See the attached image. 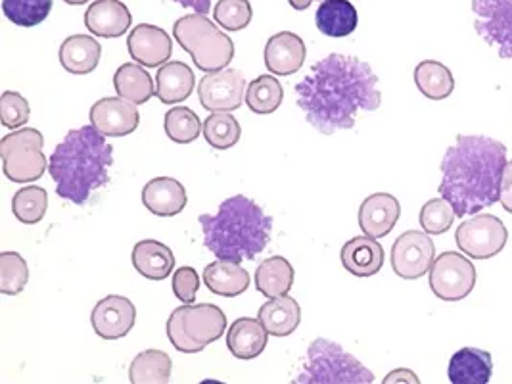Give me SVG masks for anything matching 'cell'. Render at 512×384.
<instances>
[{
    "mask_svg": "<svg viewBox=\"0 0 512 384\" xmlns=\"http://www.w3.org/2000/svg\"><path fill=\"white\" fill-rule=\"evenodd\" d=\"M269 333L263 323L254 317L236 319L227 331V348L236 360H256L267 348Z\"/></svg>",
    "mask_w": 512,
    "mask_h": 384,
    "instance_id": "21",
    "label": "cell"
},
{
    "mask_svg": "<svg viewBox=\"0 0 512 384\" xmlns=\"http://www.w3.org/2000/svg\"><path fill=\"white\" fill-rule=\"evenodd\" d=\"M474 29L497 56L512 60V0H472Z\"/></svg>",
    "mask_w": 512,
    "mask_h": 384,
    "instance_id": "11",
    "label": "cell"
},
{
    "mask_svg": "<svg viewBox=\"0 0 512 384\" xmlns=\"http://www.w3.org/2000/svg\"><path fill=\"white\" fill-rule=\"evenodd\" d=\"M204 231V244L217 260L240 264L256 260L273 231V219L252 198L236 194L227 198L215 214L198 219Z\"/></svg>",
    "mask_w": 512,
    "mask_h": 384,
    "instance_id": "4",
    "label": "cell"
},
{
    "mask_svg": "<svg viewBox=\"0 0 512 384\" xmlns=\"http://www.w3.org/2000/svg\"><path fill=\"white\" fill-rule=\"evenodd\" d=\"M48 208V194L41 187H25L12 198V212L24 225L39 223Z\"/></svg>",
    "mask_w": 512,
    "mask_h": 384,
    "instance_id": "38",
    "label": "cell"
},
{
    "mask_svg": "<svg viewBox=\"0 0 512 384\" xmlns=\"http://www.w3.org/2000/svg\"><path fill=\"white\" fill-rule=\"evenodd\" d=\"M187 189L173 177H156L142 189L144 208L160 217H173L187 208Z\"/></svg>",
    "mask_w": 512,
    "mask_h": 384,
    "instance_id": "20",
    "label": "cell"
},
{
    "mask_svg": "<svg viewBox=\"0 0 512 384\" xmlns=\"http://www.w3.org/2000/svg\"><path fill=\"white\" fill-rule=\"evenodd\" d=\"M284 98V89L277 77L261 75L246 89V104L257 116H267L279 110Z\"/></svg>",
    "mask_w": 512,
    "mask_h": 384,
    "instance_id": "34",
    "label": "cell"
},
{
    "mask_svg": "<svg viewBox=\"0 0 512 384\" xmlns=\"http://www.w3.org/2000/svg\"><path fill=\"white\" fill-rule=\"evenodd\" d=\"M257 319L263 323L267 333L273 336L292 335L302 321V308L292 296L271 298L257 312Z\"/></svg>",
    "mask_w": 512,
    "mask_h": 384,
    "instance_id": "25",
    "label": "cell"
},
{
    "mask_svg": "<svg viewBox=\"0 0 512 384\" xmlns=\"http://www.w3.org/2000/svg\"><path fill=\"white\" fill-rule=\"evenodd\" d=\"M296 98L305 120L323 135L353 129L361 112H374L382 104L373 68L344 54L317 62L296 85Z\"/></svg>",
    "mask_w": 512,
    "mask_h": 384,
    "instance_id": "1",
    "label": "cell"
},
{
    "mask_svg": "<svg viewBox=\"0 0 512 384\" xmlns=\"http://www.w3.org/2000/svg\"><path fill=\"white\" fill-rule=\"evenodd\" d=\"M175 2L185 8L196 10L198 14H208L211 10V0H175Z\"/></svg>",
    "mask_w": 512,
    "mask_h": 384,
    "instance_id": "46",
    "label": "cell"
},
{
    "mask_svg": "<svg viewBox=\"0 0 512 384\" xmlns=\"http://www.w3.org/2000/svg\"><path fill=\"white\" fill-rule=\"evenodd\" d=\"M173 39L187 50L202 72H221L233 62V39L210 22L206 14L196 12L179 18L173 25Z\"/></svg>",
    "mask_w": 512,
    "mask_h": 384,
    "instance_id": "5",
    "label": "cell"
},
{
    "mask_svg": "<svg viewBox=\"0 0 512 384\" xmlns=\"http://www.w3.org/2000/svg\"><path fill=\"white\" fill-rule=\"evenodd\" d=\"M242 129L231 112H211L204 121V137L215 150H229L240 141Z\"/></svg>",
    "mask_w": 512,
    "mask_h": 384,
    "instance_id": "36",
    "label": "cell"
},
{
    "mask_svg": "<svg viewBox=\"0 0 512 384\" xmlns=\"http://www.w3.org/2000/svg\"><path fill=\"white\" fill-rule=\"evenodd\" d=\"M455 217H457V214H455L453 206L443 196L442 198H434V200H428L420 210V227L428 235L438 237V235H443L451 229Z\"/></svg>",
    "mask_w": 512,
    "mask_h": 384,
    "instance_id": "40",
    "label": "cell"
},
{
    "mask_svg": "<svg viewBox=\"0 0 512 384\" xmlns=\"http://www.w3.org/2000/svg\"><path fill=\"white\" fill-rule=\"evenodd\" d=\"M171 358L162 350L140 352L129 367V381L133 384H165L171 381Z\"/></svg>",
    "mask_w": 512,
    "mask_h": 384,
    "instance_id": "33",
    "label": "cell"
},
{
    "mask_svg": "<svg viewBox=\"0 0 512 384\" xmlns=\"http://www.w3.org/2000/svg\"><path fill=\"white\" fill-rule=\"evenodd\" d=\"M476 287V267L466 254L443 252L430 267V288L443 302H459Z\"/></svg>",
    "mask_w": 512,
    "mask_h": 384,
    "instance_id": "9",
    "label": "cell"
},
{
    "mask_svg": "<svg viewBox=\"0 0 512 384\" xmlns=\"http://www.w3.org/2000/svg\"><path fill=\"white\" fill-rule=\"evenodd\" d=\"M45 139L33 127L16 129L0 141V156L4 175L12 183H33L47 171V156L43 154Z\"/></svg>",
    "mask_w": 512,
    "mask_h": 384,
    "instance_id": "8",
    "label": "cell"
},
{
    "mask_svg": "<svg viewBox=\"0 0 512 384\" xmlns=\"http://www.w3.org/2000/svg\"><path fill=\"white\" fill-rule=\"evenodd\" d=\"M493 373V361L486 350L463 348L459 350L447 369V377L453 384H488Z\"/></svg>",
    "mask_w": 512,
    "mask_h": 384,
    "instance_id": "24",
    "label": "cell"
},
{
    "mask_svg": "<svg viewBox=\"0 0 512 384\" xmlns=\"http://www.w3.org/2000/svg\"><path fill=\"white\" fill-rule=\"evenodd\" d=\"M307 48L302 37L292 31H280L267 41L265 66L273 75H292L302 70Z\"/></svg>",
    "mask_w": 512,
    "mask_h": 384,
    "instance_id": "19",
    "label": "cell"
},
{
    "mask_svg": "<svg viewBox=\"0 0 512 384\" xmlns=\"http://www.w3.org/2000/svg\"><path fill=\"white\" fill-rule=\"evenodd\" d=\"M131 58L144 68H162L173 54V39L156 25L140 24L127 39Z\"/></svg>",
    "mask_w": 512,
    "mask_h": 384,
    "instance_id": "16",
    "label": "cell"
},
{
    "mask_svg": "<svg viewBox=\"0 0 512 384\" xmlns=\"http://www.w3.org/2000/svg\"><path fill=\"white\" fill-rule=\"evenodd\" d=\"M457 246L472 260H489L507 246L509 231L499 217L480 214L457 229Z\"/></svg>",
    "mask_w": 512,
    "mask_h": 384,
    "instance_id": "10",
    "label": "cell"
},
{
    "mask_svg": "<svg viewBox=\"0 0 512 384\" xmlns=\"http://www.w3.org/2000/svg\"><path fill=\"white\" fill-rule=\"evenodd\" d=\"M401 381L415 384L420 383L419 377H417L413 371H409V369H397V371H392V373L384 379V384L401 383Z\"/></svg>",
    "mask_w": 512,
    "mask_h": 384,
    "instance_id": "45",
    "label": "cell"
},
{
    "mask_svg": "<svg viewBox=\"0 0 512 384\" xmlns=\"http://www.w3.org/2000/svg\"><path fill=\"white\" fill-rule=\"evenodd\" d=\"M507 146L484 135H459L442 162L440 194L461 219L499 202Z\"/></svg>",
    "mask_w": 512,
    "mask_h": 384,
    "instance_id": "2",
    "label": "cell"
},
{
    "mask_svg": "<svg viewBox=\"0 0 512 384\" xmlns=\"http://www.w3.org/2000/svg\"><path fill=\"white\" fill-rule=\"evenodd\" d=\"M163 127L165 135L177 144L194 143L200 137V133H204V123L187 106L169 110L165 114Z\"/></svg>",
    "mask_w": 512,
    "mask_h": 384,
    "instance_id": "35",
    "label": "cell"
},
{
    "mask_svg": "<svg viewBox=\"0 0 512 384\" xmlns=\"http://www.w3.org/2000/svg\"><path fill=\"white\" fill-rule=\"evenodd\" d=\"M66 4H70V6H81V4H87L89 0H64Z\"/></svg>",
    "mask_w": 512,
    "mask_h": 384,
    "instance_id": "48",
    "label": "cell"
},
{
    "mask_svg": "<svg viewBox=\"0 0 512 384\" xmlns=\"http://www.w3.org/2000/svg\"><path fill=\"white\" fill-rule=\"evenodd\" d=\"M29 116H31V108L24 96L14 93V91L2 93L0 96V121L6 129L16 131V129L24 127Z\"/></svg>",
    "mask_w": 512,
    "mask_h": 384,
    "instance_id": "42",
    "label": "cell"
},
{
    "mask_svg": "<svg viewBox=\"0 0 512 384\" xmlns=\"http://www.w3.org/2000/svg\"><path fill=\"white\" fill-rule=\"evenodd\" d=\"M133 24L129 8L121 0H96L85 12V25L100 39L123 37Z\"/></svg>",
    "mask_w": 512,
    "mask_h": 384,
    "instance_id": "18",
    "label": "cell"
},
{
    "mask_svg": "<svg viewBox=\"0 0 512 384\" xmlns=\"http://www.w3.org/2000/svg\"><path fill=\"white\" fill-rule=\"evenodd\" d=\"M137 321V308L125 296H106L102 298L91 313V325L94 333L104 340H119L129 335Z\"/></svg>",
    "mask_w": 512,
    "mask_h": 384,
    "instance_id": "14",
    "label": "cell"
},
{
    "mask_svg": "<svg viewBox=\"0 0 512 384\" xmlns=\"http://www.w3.org/2000/svg\"><path fill=\"white\" fill-rule=\"evenodd\" d=\"M254 10L250 0H219L213 8L215 24L227 31H242L252 22Z\"/></svg>",
    "mask_w": 512,
    "mask_h": 384,
    "instance_id": "41",
    "label": "cell"
},
{
    "mask_svg": "<svg viewBox=\"0 0 512 384\" xmlns=\"http://www.w3.org/2000/svg\"><path fill=\"white\" fill-rule=\"evenodd\" d=\"M54 0H2V12L12 24L35 27L50 16Z\"/></svg>",
    "mask_w": 512,
    "mask_h": 384,
    "instance_id": "37",
    "label": "cell"
},
{
    "mask_svg": "<svg viewBox=\"0 0 512 384\" xmlns=\"http://www.w3.org/2000/svg\"><path fill=\"white\" fill-rule=\"evenodd\" d=\"M29 281V267L22 254L2 252L0 254V292L6 296H16L24 292Z\"/></svg>",
    "mask_w": 512,
    "mask_h": 384,
    "instance_id": "39",
    "label": "cell"
},
{
    "mask_svg": "<svg viewBox=\"0 0 512 384\" xmlns=\"http://www.w3.org/2000/svg\"><path fill=\"white\" fill-rule=\"evenodd\" d=\"M194 85L196 77L185 62H167L156 75V96L163 104H177L192 95Z\"/></svg>",
    "mask_w": 512,
    "mask_h": 384,
    "instance_id": "29",
    "label": "cell"
},
{
    "mask_svg": "<svg viewBox=\"0 0 512 384\" xmlns=\"http://www.w3.org/2000/svg\"><path fill=\"white\" fill-rule=\"evenodd\" d=\"M227 331V317L213 304H183L169 315L167 336L175 350L198 354Z\"/></svg>",
    "mask_w": 512,
    "mask_h": 384,
    "instance_id": "7",
    "label": "cell"
},
{
    "mask_svg": "<svg viewBox=\"0 0 512 384\" xmlns=\"http://www.w3.org/2000/svg\"><path fill=\"white\" fill-rule=\"evenodd\" d=\"M204 285L223 298H236L250 287V275L240 264L217 260L204 269Z\"/></svg>",
    "mask_w": 512,
    "mask_h": 384,
    "instance_id": "26",
    "label": "cell"
},
{
    "mask_svg": "<svg viewBox=\"0 0 512 384\" xmlns=\"http://www.w3.org/2000/svg\"><path fill=\"white\" fill-rule=\"evenodd\" d=\"M317 29L332 39L348 37L359 24V16L350 0H325L315 14Z\"/></svg>",
    "mask_w": 512,
    "mask_h": 384,
    "instance_id": "28",
    "label": "cell"
},
{
    "mask_svg": "<svg viewBox=\"0 0 512 384\" xmlns=\"http://www.w3.org/2000/svg\"><path fill=\"white\" fill-rule=\"evenodd\" d=\"M91 123L106 137H125L139 129L140 114L135 102L121 96H108L94 102Z\"/></svg>",
    "mask_w": 512,
    "mask_h": 384,
    "instance_id": "15",
    "label": "cell"
},
{
    "mask_svg": "<svg viewBox=\"0 0 512 384\" xmlns=\"http://www.w3.org/2000/svg\"><path fill=\"white\" fill-rule=\"evenodd\" d=\"M342 265L355 277H373L384 265V248L378 240L363 235L348 240L342 248Z\"/></svg>",
    "mask_w": 512,
    "mask_h": 384,
    "instance_id": "22",
    "label": "cell"
},
{
    "mask_svg": "<svg viewBox=\"0 0 512 384\" xmlns=\"http://www.w3.org/2000/svg\"><path fill=\"white\" fill-rule=\"evenodd\" d=\"M133 265L144 279L163 281L175 269V256L160 240H140L133 248Z\"/></svg>",
    "mask_w": 512,
    "mask_h": 384,
    "instance_id": "23",
    "label": "cell"
},
{
    "mask_svg": "<svg viewBox=\"0 0 512 384\" xmlns=\"http://www.w3.org/2000/svg\"><path fill=\"white\" fill-rule=\"evenodd\" d=\"M114 87H116L117 96L127 98L135 104H144L152 96L156 95L154 81L150 73L144 70L140 64H123L116 75H114Z\"/></svg>",
    "mask_w": 512,
    "mask_h": 384,
    "instance_id": "31",
    "label": "cell"
},
{
    "mask_svg": "<svg viewBox=\"0 0 512 384\" xmlns=\"http://www.w3.org/2000/svg\"><path fill=\"white\" fill-rule=\"evenodd\" d=\"M499 202L505 212L512 214V160L507 162L503 179H501V192H499Z\"/></svg>",
    "mask_w": 512,
    "mask_h": 384,
    "instance_id": "44",
    "label": "cell"
},
{
    "mask_svg": "<svg viewBox=\"0 0 512 384\" xmlns=\"http://www.w3.org/2000/svg\"><path fill=\"white\" fill-rule=\"evenodd\" d=\"M401 216V204L396 196L388 192H376L359 208V227L373 239H384L392 233Z\"/></svg>",
    "mask_w": 512,
    "mask_h": 384,
    "instance_id": "17",
    "label": "cell"
},
{
    "mask_svg": "<svg viewBox=\"0 0 512 384\" xmlns=\"http://www.w3.org/2000/svg\"><path fill=\"white\" fill-rule=\"evenodd\" d=\"M246 81L240 70H221L200 79L198 98L208 112H234L242 106Z\"/></svg>",
    "mask_w": 512,
    "mask_h": 384,
    "instance_id": "13",
    "label": "cell"
},
{
    "mask_svg": "<svg viewBox=\"0 0 512 384\" xmlns=\"http://www.w3.org/2000/svg\"><path fill=\"white\" fill-rule=\"evenodd\" d=\"M102 47L91 35H71L60 47V64L73 75L94 72L100 62Z\"/></svg>",
    "mask_w": 512,
    "mask_h": 384,
    "instance_id": "27",
    "label": "cell"
},
{
    "mask_svg": "<svg viewBox=\"0 0 512 384\" xmlns=\"http://www.w3.org/2000/svg\"><path fill=\"white\" fill-rule=\"evenodd\" d=\"M288 2H290V6H292L294 10L302 12V10H307L315 0H288Z\"/></svg>",
    "mask_w": 512,
    "mask_h": 384,
    "instance_id": "47",
    "label": "cell"
},
{
    "mask_svg": "<svg viewBox=\"0 0 512 384\" xmlns=\"http://www.w3.org/2000/svg\"><path fill=\"white\" fill-rule=\"evenodd\" d=\"M292 285H294V267L282 256L267 258L256 269L257 290L269 300L286 296Z\"/></svg>",
    "mask_w": 512,
    "mask_h": 384,
    "instance_id": "30",
    "label": "cell"
},
{
    "mask_svg": "<svg viewBox=\"0 0 512 384\" xmlns=\"http://www.w3.org/2000/svg\"><path fill=\"white\" fill-rule=\"evenodd\" d=\"M171 287H173V294L177 296V300H181L183 304H194L198 288H200V275L194 267L185 265L173 273Z\"/></svg>",
    "mask_w": 512,
    "mask_h": 384,
    "instance_id": "43",
    "label": "cell"
},
{
    "mask_svg": "<svg viewBox=\"0 0 512 384\" xmlns=\"http://www.w3.org/2000/svg\"><path fill=\"white\" fill-rule=\"evenodd\" d=\"M114 164V146L106 143L94 125L71 129L48 158V173L56 181V192L83 206L94 191L110 183L108 169Z\"/></svg>",
    "mask_w": 512,
    "mask_h": 384,
    "instance_id": "3",
    "label": "cell"
},
{
    "mask_svg": "<svg viewBox=\"0 0 512 384\" xmlns=\"http://www.w3.org/2000/svg\"><path fill=\"white\" fill-rule=\"evenodd\" d=\"M426 231H407L392 246V269L397 277L415 281L430 273L436 260V244Z\"/></svg>",
    "mask_w": 512,
    "mask_h": 384,
    "instance_id": "12",
    "label": "cell"
},
{
    "mask_svg": "<svg viewBox=\"0 0 512 384\" xmlns=\"http://www.w3.org/2000/svg\"><path fill=\"white\" fill-rule=\"evenodd\" d=\"M298 384H371L374 375L340 344L317 338L307 350V360L294 379Z\"/></svg>",
    "mask_w": 512,
    "mask_h": 384,
    "instance_id": "6",
    "label": "cell"
},
{
    "mask_svg": "<svg viewBox=\"0 0 512 384\" xmlns=\"http://www.w3.org/2000/svg\"><path fill=\"white\" fill-rule=\"evenodd\" d=\"M415 85L430 100H445L455 91L453 73L436 60H424L415 68Z\"/></svg>",
    "mask_w": 512,
    "mask_h": 384,
    "instance_id": "32",
    "label": "cell"
}]
</instances>
